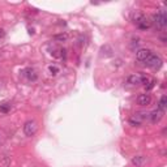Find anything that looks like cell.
I'll return each instance as SVG.
<instances>
[{"label":"cell","instance_id":"6da1fadb","mask_svg":"<svg viewBox=\"0 0 167 167\" xmlns=\"http://www.w3.org/2000/svg\"><path fill=\"white\" fill-rule=\"evenodd\" d=\"M133 22L137 25V27L141 29V30H146L150 27V21L148 20V17L142 13H135L133 14Z\"/></svg>","mask_w":167,"mask_h":167},{"label":"cell","instance_id":"7a4b0ae2","mask_svg":"<svg viewBox=\"0 0 167 167\" xmlns=\"http://www.w3.org/2000/svg\"><path fill=\"white\" fill-rule=\"evenodd\" d=\"M145 64H146L149 68L154 69V71H158V69H161V67L163 65V61H162V59H161L159 56H157V55H154V54H151V55L148 57V59H146Z\"/></svg>","mask_w":167,"mask_h":167},{"label":"cell","instance_id":"3957f363","mask_svg":"<svg viewBox=\"0 0 167 167\" xmlns=\"http://www.w3.org/2000/svg\"><path fill=\"white\" fill-rule=\"evenodd\" d=\"M37 129H38V125H37V121L35 120H27L24 124V133L27 137L34 136L37 133Z\"/></svg>","mask_w":167,"mask_h":167},{"label":"cell","instance_id":"277c9868","mask_svg":"<svg viewBox=\"0 0 167 167\" xmlns=\"http://www.w3.org/2000/svg\"><path fill=\"white\" fill-rule=\"evenodd\" d=\"M153 21H154V24H155L158 27L163 29V27L167 25V16H166V12H165V11H161V12L155 13L154 16H153Z\"/></svg>","mask_w":167,"mask_h":167},{"label":"cell","instance_id":"5b68a950","mask_svg":"<svg viewBox=\"0 0 167 167\" xmlns=\"http://www.w3.org/2000/svg\"><path fill=\"white\" fill-rule=\"evenodd\" d=\"M148 116H149V114H145V112H139V114H135V115L132 116V118L129 119V123H130V124H132V125L137 127V125H140L141 123H142L145 119L148 118Z\"/></svg>","mask_w":167,"mask_h":167},{"label":"cell","instance_id":"8992f818","mask_svg":"<svg viewBox=\"0 0 167 167\" xmlns=\"http://www.w3.org/2000/svg\"><path fill=\"white\" fill-rule=\"evenodd\" d=\"M163 115H165V112L163 111H161V110H153L150 114H149V118H150V121L153 123V124H157V123H159L162 120V118H163Z\"/></svg>","mask_w":167,"mask_h":167},{"label":"cell","instance_id":"52a82bcc","mask_svg":"<svg viewBox=\"0 0 167 167\" xmlns=\"http://www.w3.org/2000/svg\"><path fill=\"white\" fill-rule=\"evenodd\" d=\"M151 55V51L150 50H148V48H141V50H139V51L136 52V59L139 60V61H146V59Z\"/></svg>","mask_w":167,"mask_h":167},{"label":"cell","instance_id":"ba28073f","mask_svg":"<svg viewBox=\"0 0 167 167\" xmlns=\"http://www.w3.org/2000/svg\"><path fill=\"white\" fill-rule=\"evenodd\" d=\"M150 103H151L150 94L144 93V94H140V96L137 97V105H140V106H149Z\"/></svg>","mask_w":167,"mask_h":167},{"label":"cell","instance_id":"9c48e42d","mask_svg":"<svg viewBox=\"0 0 167 167\" xmlns=\"http://www.w3.org/2000/svg\"><path fill=\"white\" fill-rule=\"evenodd\" d=\"M24 76L29 80V81H37V78H38L37 72H35L34 69H32V68L25 69V71H24Z\"/></svg>","mask_w":167,"mask_h":167},{"label":"cell","instance_id":"30bf717a","mask_svg":"<svg viewBox=\"0 0 167 167\" xmlns=\"http://www.w3.org/2000/svg\"><path fill=\"white\" fill-rule=\"evenodd\" d=\"M127 82L130 84V85H139L141 84V76L139 75H132V76H129L127 78Z\"/></svg>","mask_w":167,"mask_h":167},{"label":"cell","instance_id":"8fae6325","mask_svg":"<svg viewBox=\"0 0 167 167\" xmlns=\"http://www.w3.org/2000/svg\"><path fill=\"white\" fill-rule=\"evenodd\" d=\"M166 107H167V97H166V96H162L161 99H159V102H158V107H157V108L165 112Z\"/></svg>","mask_w":167,"mask_h":167},{"label":"cell","instance_id":"7c38bea8","mask_svg":"<svg viewBox=\"0 0 167 167\" xmlns=\"http://www.w3.org/2000/svg\"><path fill=\"white\" fill-rule=\"evenodd\" d=\"M145 161H146V159H145L144 155H136V157L132 158V163L136 165V166H142L145 163Z\"/></svg>","mask_w":167,"mask_h":167},{"label":"cell","instance_id":"4fadbf2b","mask_svg":"<svg viewBox=\"0 0 167 167\" xmlns=\"http://www.w3.org/2000/svg\"><path fill=\"white\" fill-rule=\"evenodd\" d=\"M54 39L57 41V42H65V41L68 39V34H65V33L56 34V35H54Z\"/></svg>","mask_w":167,"mask_h":167},{"label":"cell","instance_id":"5bb4252c","mask_svg":"<svg viewBox=\"0 0 167 167\" xmlns=\"http://www.w3.org/2000/svg\"><path fill=\"white\" fill-rule=\"evenodd\" d=\"M11 110V103H2L0 105V111L2 112H8Z\"/></svg>","mask_w":167,"mask_h":167},{"label":"cell","instance_id":"9a60e30c","mask_svg":"<svg viewBox=\"0 0 167 167\" xmlns=\"http://www.w3.org/2000/svg\"><path fill=\"white\" fill-rule=\"evenodd\" d=\"M48 69H50V72H51V75H54V76L59 73V68L55 67V65H51V67H50Z\"/></svg>","mask_w":167,"mask_h":167},{"label":"cell","instance_id":"2e32d148","mask_svg":"<svg viewBox=\"0 0 167 167\" xmlns=\"http://www.w3.org/2000/svg\"><path fill=\"white\" fill-rule=\"evenodd\" d=\"M155 84H157L155 80H151V81L149 82V85H146V90H151V89L154 88V85H155Z\"/></svg>","mask_w":167,"mask_h":167},{"label":"cell","instance_id":"e0dca14e","mask_svg":"<svg viewBox=\"0 0 167 167\" xmlns=\"http://www.w3.org/2000/svg\"><path fill=\"white\" fill-rule=\"evenodd\" d=\"M141 84H144V85L149 84V77H146V76H141Z\"/></svg>","mask_w":167,"mask_h":167},{"label":"cell","instance_id":"ac0fdd59","mask_svg":"<svg viewBox=\"0 0 167 167\" xmlns=\"http://www.w3.org/2000/svg\"><path fill=\"white\" fill-rule=\"evenodd\" d=\"M4 37H5V32L3 30V29H0V39L4 38Z\"/></svg>","mask_w":167,"mask_h":167},{"label":"cell","instance_id":"d6986e66","mask_svg":"<svg viewBox=\"0 0 167 167\" xmlns=\"http://www.w3.org/2000/svg\"><path fill=\"white\" fill-rule=\"evenodd\" d=\"M0 137H2V135H0Z\"/></svg>","mask_w":167,"mask_h":167}]
</instances>
